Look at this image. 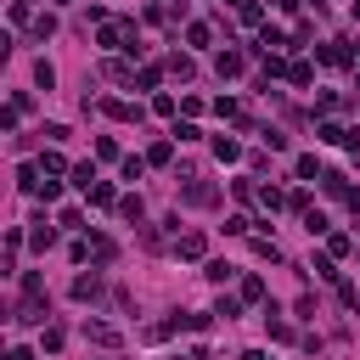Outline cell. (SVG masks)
Returning <instances> with one entry per match:
<instances>
[{
    "mask_svg": "<svg viewBox=\"0 0 360 360\" xmlns=\"http://www.w3.org/2000/svg\"><path fill=\"white\" fill-rule=\"evenodd\" d=\"M264 321H270V338H276V343H287V338H292V332H287V321H276V309H264Z\"/></svg>",
    "mask_w": 360,
    "mask_h": 360,
    "instance_id": "cell-9",
    "label": "cell"
},
{
    "mask_svg": "<svg viewBox=\"0 0 360 360\" xmlns=\"http://www.w3.org/2000/svg\"><path fill=\"white\" fill-rule=\"evenodd\" d=\"M90 202H101V208H107V202H112V186H107V180H96V186H90Z\"/></svg>",
    "mask_w": 360,
    "mask_h": 360,
    "instance_id": "cell-15",
    "label": "cell"
},
{
    "mask_svg": "<svg viewBox=\"0 0 360 360\" xmlns=\"http://www.w3.org/2000/svg\"><path fill=\"white\" fill-rule=\"evenodd\" d=\"M236 11H242V22H248V28H259V22H264V17H259V6H253V0H242V6H236Z\"/></svg>",
    "mask_w": 360,
    "mask_h": 360,
    "instance_id": "cell-11",
    "label": "cell"
},
{
    "mask_svg": "<svg viewBox=\"0 0 360 360\" xmlns=\"http://www.w3.org/2000/svg\"><path fill=\"white\" fill-rule=\"evenodd\" d=\"M73 186H79V191H90V186H96V169H90V163H79V169H73Z\"/></svg>",
    "mask_w": 360,
    "mask_h": 360,
    "instance_id": "cell-6",
    "label": "cell"
},
{
    "mask_svg": "<svg viewBox=\"0 0 360 360\" xmlns=\"http://www.w3.org/2000/svg\"><path fill=\"white\" fill-rule=\"evenodd\" d=\"M28 242H34V248H51V242H56V231H51V225H45V219H39V225H34V236H28Z\"/></svg>",
    "mask_w": 360,
    "mask_h": 360,
    "instance_id": "cell-8",
    "label": "cell"
},
{
    "mask_svg": "<svg viewBox=\"0 0 360 360\" xmlns=\"http://www.w3.org/2000/svg\"><path fill=\"white\" fill-rule=\"evenodd\" d=\"M39 163H45V174H73V169H68V163H62V152H45V158H39Z\"/></svg>",
    "mask_w": 360,
    "mask_h": 360,
    "instance_id": "cell-5",
    "label": "cell"
},
{
    "mask_svg": "<svg viewBox=\"0 0 360 360\" xmlns=\"http://www.w3.org/2000/svg\"><path fill=\"white\" fill-rule=\"evenodd\" d=\"M34 34H39V39H51V34H56V17H51V11H45V17H34Z\"/></svg>",
    "mask_w": 360,
    "mask_h": 360,
    "instance_id": "cell-12",
    "label": "cell"
},
{
    "mask_svg": "<svg viewBox=\"0 0 360 360\" xmlns=\"http://www.w3.org/2000/svg\"><path fill=\"white\" fill-rule=\"evenodd\" d=\"M6 360H34V354H28V349H11V354H6Z\"/></svg>",
    "mask_w": 360,
    "mask_h": 360,
    "instance_id": "cell-16",
    "label": "cell"
},
{
    "mask_svg": "<svg viewBox=\"0 0 360 360\" xmlns=\"http://www.w3.org/2000/svg\"><path fill=\"white\" fill-rule=\"evenodd\" d=\"M186 39H191V45H208L214 34H208V22H191V28H186Z\"/></svg>",
    "mask_w": 360,
    "mask_h": 360,
    "instance_id": "cell-13",
    "label": "cell"
},
{
    "mask_svg": "<svg viewBox=\"0 0 360 360\" xmlns=\"http://www.w3.org/2000/svg\"><path fill=\"white\" fill-rule=\"evenodd\" d=\"M73 298H84V304L101 298V276H79V281H73Z\"/></svg>",
    "mask_w": 360,
    "mask_h": 360,
    "instance_id": "cell-1",
    "label": "cell"
},
{
    "mask_svg": "<svg viewBox=\"0 0 360 360\" xmlns=\"http://www.w3.org/2000/svg\"><path fill=\"white\" fill-rule=\"evenodd\" d=\"M186 360H202V354H186Z\"/></svg>",
    "mask_w": 360,
    "mask_h": 360,
    "instance_id": "cell-17",
    "label": "cell"
},
{
    "mask_svg": "<svg viewBox=\"0 0 360 360\" xmlns=\"http://www.w3.org/2000/svg\"><path fill=\"white\" fill-rule=\"evenodd\" d=\"M186 202H214V191H208L202 180H191V186H186Z\"/></svg>",
    "mask_w": 360,
    "mask_h": 360,
    "instance_id": "cell-7",
    "label": "cell"
},
{
    "mask_svg": "<svg viewBox=\"0 0 360 360\" xmlns=\"http://www.w3.org/2000/svg\"><path fill=\"white\" fill-rule=\"evenodd\" d=\"M174 248H180V259H202V236H197V231H186Z\"/></svg>",
    "mask_w": 360,
    "mask_h": 360,
    "instance_id": "cell-2",
    "label": "cell"
},
{
    "mask_svg": "<svg viewBox=\"0 0 360 360\" xmlns=\"http://www.w3.org/2000/svg\"><path fill=\"white\" fill-rule=\"evenodd\" d=\"M107 112L112 118H141V107H129V101H107Z\"/></svg>",
    "mask_w": 360,
    "mask_h": 360,
    "instance_id": "cell-14",
    "label": "cell"
},
{
    "mask_svg": "<svg viewBox=\"0 0 360 360\" xmlns=\"http://www.w3.org/2000/svg\"><path fill=\"white\" fill-rule=\"evenodd\" d=\"M90 338H96V343H101V349H112V343H118V332H112V326H101V321H96V326H90Z\"/></svg>",
    "mask_w": 360,
    "mask_h": 360,
    "instance_id": "cell-10",
    "label": "cell"
},
{
    "mask_svg": "<svg viewBox=\"0 0 360 360\" xmlns=\"http://www.w3.org/2000/svg\"><path fill=\"white\" fill-rule=\"evenodd\" d=\"M242 73V56L236 51H219V79H236Z\"/></svg>",
    "mask_w": 360,
    "mask_h": 360,
    "instance_id": "cell-3",
    "label": "cell"
},
{
    "mask_svg": "<svg viewBox=\"0 0 360 360\" xmlns=\"http://www.w3.org/2000/svg\"><path fill=\"white\" fill-rule=\"evenodd\" d=\"M214 152H219V163H236V158H242V146H236V141H225V135L214 141Z\"/></svg>",
    "mask_w": 360,
    "mask_h": 360,
    "instance_id": "cell-4",
    "label": "cell"
}]
</instances>
